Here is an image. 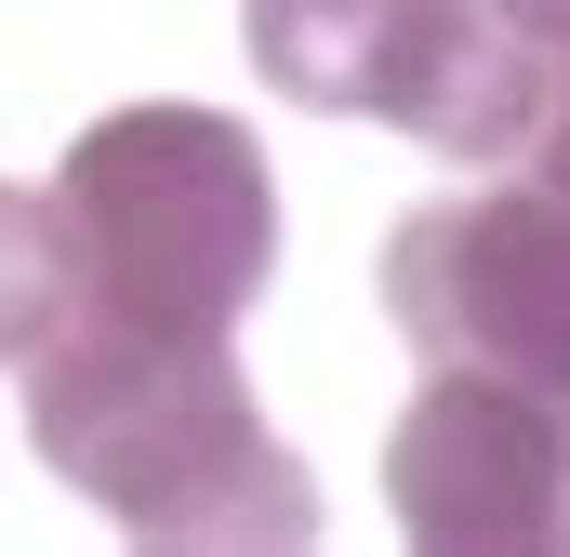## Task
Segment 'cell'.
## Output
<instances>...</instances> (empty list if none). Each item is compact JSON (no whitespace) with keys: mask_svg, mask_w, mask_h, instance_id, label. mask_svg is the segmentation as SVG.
Listing matches in <instances>:
<instances>
[{"mask_svg":"<svg viewBox=\"0 0 570 557\" xmlns=\"http://www.w3.org/2000/svg\"><path fill=\"white\" fill-rule=\"evenodd\" d=\"M385 319L425 372H478L570 412V199L558 186H464L385 240Z\"/></svg>","mask_w":570,"mask_h":557,"instance_id":"277c9868","label":"cell"},{"mask_svg":"<svg viewBox=\"0 0 570 557\" xmlns=\"http://www.w3.org/2000/svg\"><path fill=\"white\" fill-rule=\"evenodd\" d=\"M27 438L67 491H94L134 545L173 557H292L318 545V478L266 438L226 345H159V332H80L53 319L27 359Z\"/></svg>","mask_w":570,"mask_h":557,"instance_id":"6da1fadb","label":"cell"},{"mask_svg":"<svg viewBox=\"0 0 570 557\" xmlns=\"http://www.w3.org/2000/svg\"><path fill=\"white\" fill-rule=\"evenodd\" d=\"M67 319V253H53V199L0 186V372Z\"/></svg>","mask_w":570,"mask_h":557,"instance_id":"8992f818","label":"cell"},{"mask_svg":"<svg viewBox=\"0 0 570 557\" xmlns=\"http://www.w3.org/2000/svg\"><path fill=\"white\" fill-rule=\"evenodd\" d=\"M385 505L425 557H570V412L425 372V399L385 438Z\"/></svg>","mask_w":570,"mask_h":557,"instance_id":"5b68a950","label":"cell"},{"mask_svg":"<svg viewBox=\"0 0 570 557\" xmlns=\"http://www.w3.org/2000/svg\"><path fill=\"white\" fill-rule=\"evenodd\" d=\"M491 13H504V27H518L544 67H570V0H491Z\"/></svg>","mask_w":570,"mask_h":557,"instance_id":"ba28073f","label":"cell"},{"mask_svg":"<svg viewBox=\"0 0 570 557\" xmlns=\"http://www.w3.org/2000/svg\"><path fill=\"white\" fill-rule=\"evenodd\" d=\"M239 40L279 107L318 120H385L464 173H518L531 134V40L491 0H239Z\"/></svg>","mask_w":570,"mask_h":557,"instance_id":"3957f363","label":"cell"},{"mask_svg":"<svg viewBox=\"0 0 570 557\" xmlns=\"http://www.w3.org/2000/svg\"><path fill=\"white\" fill-rule=\"evenodd\" d=\"M53 253L80 332L226 345L279 278V173L226 107H107L53 173Z\"/></svg>","mask_w":570,"mask_h":557,"instance_id":"7a4b0ae2","label":"cell"},{"mask_svg":"<svg viewBox=\"0 0 570 557\" xmlns=\"http://www.w3.org/2000/svg\"><path fill=\"white\" fill-rule=\"evenodd\" d=\"M531 67H544V53H531ZM518 173L570 199V67H544V94H531V134H518Z\"/></svg>","mask_w":570,"mask_h":557,"instance_id":"52a82bcc","label":"cell"}]
</instances>
